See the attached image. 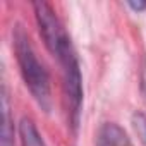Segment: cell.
<instances>
[{
  "mask_svg": "<svg viewBox=\"0 0 146 146\" xmlns=\"http://www.w3.org/2000/svg\"><path fill=\"white\" fill-rule=\"evenodd\" d=\"M12 45H14L21 76H23L26 86L29 88L36 103L45 112H48L52 107L48 72L45 70L43 64L38 60V57L33 50V45L29 41V36L26 35L23 26H16L12 29Z\"/></svg>",
  "mask_w": 146,
  "mask_h": 146,
  "instance_id": "cell-1",
  "label": "cell"
},
{
  "mask_svg": "<svg viewBox=\"0 0 146 146\" xmlns=\"http://www.w3.org/2000/svg\"><path fill=\"white\" fill-rule=\"evenodd\" d=\"M33 9H35L36 24H38L40 35L45 41V46L48 48V52L53 57L60 58L67 50L72 48L69 35L65 33L62 23L58 21L53 9L46 2H33Z\"/></svg>",
  "mask_w": 146,
  "mask_h": 146,
  "instance_id": "cell-2",
  "label": "cell"
},
{
  "mask_svg": "<svg viewBox=\"0 0 146 146\" xmlns=\"http://www.w3.org/2000/svg\"><path fill=\"white\" fill-rule=\"evenodd\" d=\"M58 62L62 64V74H64V93H65V100L69 103L70 113L74 117V122L78 120L79 115V108L83 103V78H81V69H79V62L76 57L74 48L67 50Z\"/></svg>",
  "mask_w": 146,
  "mask_h": 146,
  "instance_id": "cell-3",
  "label": "cell"
},
{
  "mask_svg": "<svg viewBox=\"0 0 146 146\" xmlns=\"http://www.w3.org/2000/svg\"><path fill=\"white\" fill-rule=\"evenodd\" d=\"M96 146H134L117 124H105L98 132Z\"/></svg>",
  "mask_w": 146,
  "mask_h": 146,
  "instance_id": "cell-4",
  "label": "cell"
},
{
  "mask_svg": "<svg viewBox=\"0 0 146 146\" xmlns=\"http://www.w3.org/2000/svg\"><path fill=\"white\" fill-rule=\"evenodd\" d=\"M19 137H21V146H45V141L41 139V136H40V132L31 119L24 117L21 120Z\"/></svg>",
  "mask_w": 146,
  "mask_h": 146,
  "instance_id": "cell-5",
  "label": "cell"
},
{
  "mask_svg": "<svg viewBox=\"0 0 146 146\" xmlns=\"http://www.w3.org/2000/svg\"><path fill=\"white\" fill-rule=\"evenodd\" d=\"M0 146H14L12 131H11V122H9V112H7V103H5V100L2 102V129H0Z\"/></svg>",
  "mask_w": 146,
  "mask_h": 146,
  "instance_id": "cell-6",
  "label": "cell"
},
{
  "mask_svg": "<svg viewBox=\"0 0 146 146\" xmlns=\"http://www.w3.org/2000/svg\"><path fill=\"white\" fill-rule=\"evenodd\" d=\"M132 125L136 129V134L139 136V139L146 144V117L143 113H134L132 117Z\"/></svg>",
  "mask_w": 146,
  "mask_h": 146,
  "instance_id": "cell-7",
  "label": "cell"
},
{
  "mask_svg": "<svg viewBox=\"0 0 146 146\" xmlns=\"http://www.w3.org/2000/svg\"><path fill=\"white\" fill-rule=\"evenodd\" d=\"M127 5L136 11V12H141V11H146V2H127Z\"/></svg>",
  "mask_w": 146,
  "mask_h": 146,
  "instance_id": "cell-8",
  "label": "cell"
}]
</instances>
